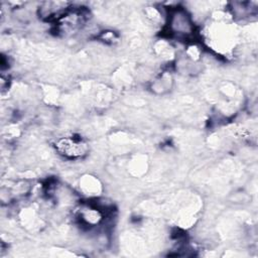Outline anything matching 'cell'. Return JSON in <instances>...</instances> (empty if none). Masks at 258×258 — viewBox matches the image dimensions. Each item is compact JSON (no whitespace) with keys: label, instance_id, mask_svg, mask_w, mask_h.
Segmentation results:
<instances>
[{"label":"cell","instance_id":"2","mask_svg":"<svg viewBox=\"0 0 258 258\" xmlns=\"http://www.w3.org/2000/svg\"><path fill=\"white\" fill-rule=\"evenodd\" d=\"M53 147L59 155L67 159H80L89 152V145L82 138L73 136L57 138Z\"/></svg>","mask_w":258,"mask_h":258},{"label":"cell","instance_id":"3","mask_svg":"<svg viewBox=\"0 0 258 258\" xmlns=\"http://www.w3.org/2000/svg\"><path fill=\"white\" fill-rule=\"evenodd\" d=\"M101 39L104 40L105 42H109V43H114L117 41L118 37L115 34L114 31H104L101 33Z\"/></svg>","mask_w":258,"mask_h":258},{"label":"cell","instance_id":"1","mask_svg":"<svg viewBox=\"0 0 258 258\" xmlns=\"http://www.w3.org/2000/svg\"><path fill=\"white\" fill-rule=\"evenodd\" d=\"M168 32L177 37H190L195 33V24L189 13L183 7H173L168 13Z\"/></svg>","mask_w":258,"mask_h":258}]
</instances>
